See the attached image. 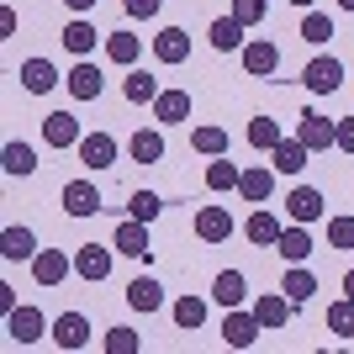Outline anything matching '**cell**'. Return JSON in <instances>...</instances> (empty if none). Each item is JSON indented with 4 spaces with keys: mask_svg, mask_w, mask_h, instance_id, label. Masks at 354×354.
Masks as SVG:
<instances>
[{
    "mask_svg": "<svg viewBox=\"0 0 354 354\" xmlns=\"http://www.w3.org/2000/svg\"><path fill=\"white\" fill-rule=\"evenodd\" d=\"M296 138H301L312 153L339 148V122H333V117H317V111H301V127H296Z\"/></svg>",
    "mask_w": 354,
    "mask_h": 354,
    "instance_id": "6da1fadb",
    "label": "cell"
},
{
    "mask_svg": "<svg viewBox=\"0 0 354 354\" xmlns=\"http://www.w3.org/2000/svg\"><path fill=\"white\" fill-rule=\"evenodd\" d=\"M64 275H74V259L64 249H37L32 254V281L37 286H64Z\"/></svg>",
    "mask_w": 354,
    "mask_h": 354,
    "instance_id": "7a4b0ae2",
    "label": "cell"
},
{
    "mask_svg": "<svg viewBox=\"0 0 354 354\" xmlns=\"http://www.w3.org/2000/svg\"><path fill=\"white\" fill-rule=\"evenodd\" d=\"M301 85H307L312 95H333V90L344 85V64L328 59V53H323V59H312L307 69H301Z\"/></svg>",
    "mask_w": 354,
    "mask_h": 354,
    "instance_id": "3957f363",
    "label": "cell"
},
{
    "mask_svg": "<svg viewBox=\"0 0 354 354\" xmlns=\"http://www.w3.org/2000/svg\"><path fill=\"white\" fill-rule=\"evenodd\" d=\"M259 333H265V328H259V317H254V312L227 307V317H222V344H227V349H249Z\"/></svg>",
    "mask_w": 354,
    "mask_h": 354,
    "instance_id": "277c9868",
    "label": "cell"
},
{
    "mask_svg": "<svg viewBox=\"0 0 354 354\" xmlns=\"http://www.w3.org/2000/svg\"><path fill=\"white\" fill-rule=\"evenodd\" d=\"M74 275L90 286H101L106 275H111V254H106V243H80L74 249Z\"/></svg>",
    "mask_w": 354,
    "mask_h": 354,
    "instance_id": "5b68a950",
    "label": "cell"
},
{
    "mask_svg": "<svg viewBox=\"0 0 354 354\" xmlns=\"http://www.w3.org/2000/svg\"><path fill=\"white\" fill-rule=\"evenodd\" d=\"M48 339L59 344V349H85V344H90V317H85V312H59Z\"/></svg>",
    "mask_w": 354,
    "mask_h": 354,
    "instance_id": "8992f818",
    "label": "cell"
},
{
    "mask_svg": "<svg viewBox=\"0 0 354 354\" xmlns=\"http://www.w3.org/2000/svg\"><path fill=\"white\" fill-rule=\"evenodd\" d=\"M43 328H48V317L37 307H11V312H6V333H11V344H37V339H43Z\"/></svg>",
    "mask_w": 354,
    "mask_h": 354,
    "instance_id": "52a82bcc",
    "label": "cell"
},
{
    "mask_svg": "<svg viewBox=\"0 0 354 354\" xmlns=\"http://www.w3.org/2000/svg\"><path fill=\"white\" fill-rule=\"evenodd\" d=\"M64 212H69V217H95V212H101L95 180H69V185H64Z\"/></svg>",
    "mask_w": 354,
    "mask_h": 354,
    "instance_id": "ba28073f",
    "label": "cell"
},
{
    "mask_svg": "<svg viewBox=\"0 0 354 354\" xmlns=\"http://www.w3.org/2000/svg\"><path fill=\"white\" fill-rule=\"evenodd\" d=\"M80 164H85V169L117 164V138H111V133H85V138H80Z\"/></svg>",
    "mask_w": 354,
    "mask_h": 354,
    "instance_id": "9c48e42d",
    "label": "cell"
},
{
    "mask_svg": "<svg viewBox=\"0 0 354 354\" xmlns=\"http://www.w3.org/2000/svg\"><path fill=\"white\" fill-rule=\"evenodd\" d=\"M196 238H201V243L233 238V212H227V207H201V212H196Z\"/></svg>",
    "mask_w": 354,
    "mask_h": 354,
    "instance_id": "30bf717a",
    "label": "cell"
},
{
    "mask_svg": "<svg viewBox=\"0 0 354 354\" xmlns=\"http://www.w3.org/2000/svg\"><path fill=\"white\" fill-rule=\"evenodd\" d=\"M307 159H312V148L301 143V138H281V143L270 148V164H275L281 175H301V169H307Z\"/></svg>",
    "mask_w": 354,
    "mask_h": 354,
    "instance_id": "8fae6325",
    "label": "cell"
},
{
    "mask_svg": "<svg viewBox=\"0 0 354 354\" xmlns=\"http://www.w3.org/2000/svg\"><path fill=\"white\" fill-rule=\"evenodd\" d=\"M243 69H249L254 80H270V74L281 69V48L265 43V37H259V43H243Z\"/></svg>",
    "mask_w": 354,
    "mask_h": 354,
    "instance_id": "7c38bea8",
    "label": "cell"
},
{
    "mask_svg": "<svg viewBox=\"0 0 354 354\" xmlns=\"http://www.w3.org/2000/svg\"><path fill=\"white\" fill-rule=\"evenodd\" d=\"M270 191H275V169H265V164H259V169H243V175H238V196H243L249 207H265V201H270Z\"/></svg>",
    "mask_w": 354,
    "mask_h": 354,
    "instance_id": "4fadbf2b",
    "label": "cell"
},
{
    "mask_svg": "<svg viewBox=\"0 0 354 354\" xmlns=\"http://www.w3.org/2000/svg\"><path fill=\"white\" fill-rule=\"evenodd\" d=\"M43 138L53 148H80V117H69V111H53V117H43Z\"/></svg>",
    "mask_w": 354,
    "mask_h": 354,
    "instance_id": "5bb4252c",
    "label": "cell"
},
{
    "mask_svg": "<svg viewBox=\"0 0 354 354\" xmlns=\"http://www.w3.org/2000/svg\"><path fill=\"white\" fill-rule=\"evenodd\" d=\"M286 212H291V222H317L323 217V191L317 185H296L286 196Z\"/></svg>",
    "mask_w": 354,
    "mask_h": 354,
    "instance_id": "9a60e30c",
    "label": "cell"
},
{
    "mask_svg": "<svg viewBox=\"0 0 354 354\" xmlns=\"http://www.w3.org/2000/svg\"><path fill=\"white\" fill-rule=\"evenodd\" d=\"M111 249H122L127 259H148V222L127 217V222L117 227V238H111Z\"/></svg>",
    "mask_w": 354,
    "mask_h": 354,
    "instance_id": "2e32d148",
    "label": "cell"
},
{
    "mask_svg": "<svg viewBox=\"0 0 354 354\" xmlns=\"http://www.w3.org/2000/svg\"><path fill=\"white\" fill-rule=\"evenodd\" d=\"M153 59L159 64H185L191 59V37H185L180 27H164L159 37H153Z\"/></svg>",
    "mask_w": 354,
    "mask_h": 354,
    "instance_id": "e0dca14e",
    "label": "cell"
},
{
    "mask_svg": "<svg viewBox=\"0 0 354 354\" xmlns=\"http://www.w3.org/2000/svg\"><path fill=\"white\" fill-rule=\"evenodd\" d=\"M275 249H281V259L301 265V259L312 254V233H307V222H291V227H281V238H275Z\"/></svg>",
    "mask_w": 354,
    "mask_h": 354,
    "instance_id": "ac0fdd59",
    "label": "cell"
},
{
    "mask_svg": "<svg viewBox=\"0 0 354 354\" xmlns=\"http://www.w3.org/2000/svg\"><path fill=\"white\" fill-rule=\"evenodd\" d=\"M64 85H69L74 101H95V95H101V69H95V64H74V69L64 74Z\"/></svg>",
    "mask_w": 354,
    "mask_h": 354,
    "instance_id": "d6986e66",
    "label": "cell"
},
{
    "mask_svg": "<svg viewBox=\"0 0 354 354\" xmlns=\"http://www.w3.org/2000/svg\"><path fill=\"white\" fill-rule=\"evenodd\" d=\"M127 307L133 312H159L164 307V286L153 281V275H138V281L127 286Z\"/></svg>",
    "mask_w": 354,
    "mask_h": 354,
    "instance_id": "ffe728a7",
    "label": "cell"
},
{
    "mask_svg": "<svg viewBox=\"0 0 354 354\" xmlns=\"http://www.w3.org/2000/svg\"><path fill=\"white\" fill-rule=\"evenodd\" d=\"M254 317H259V328H286V323H291V296H275V291H270V296H259V301H254Z\"/></svg>",
    "mask_w": 354,
    "mask_h": 354,
    "instance_id": "44dd1931",
    "label": "cell"
},
{
    "mask_svg": "<svg viewBox=\"0 0 354 354\" xmlns=\"http://www.w3.org/2000/svg\"><path fill=\"white\" fill-rule=\"evenodd\" d=\"M59 80H64V74L53 69L48 59H27V64H21V85H27L32 95H48V90L59 85Z\"/></svg>",
    "mask_w": 354,
    "mask_h": 354,
    "instance_id": "7402d4cb",
    "label": "cell"
},
{
    "mask_svg": "<svg viewBox=\"0 0 354 354\" xmlns=\"http://www.w3.org/2000/svg\"><path fill=\"white\" fill-rule=\"evenodd\" d=\"M0 254H6L11 265L32 259V254H37V238H32V227H6V233H0Z\"/></svg>",
    "mask_w": 354,
    "mask_h": 354,
    "instance_id": "603a6c76",
    "label": "cell"
},
{
    "mask_svg": "<svg viewBox=\"0 0 354 354\" xmlns=\"http://www.w3.org/2000/svg\"><path fill=\"white\" fill-rule=\"evenodd\" d=\"M281 291L291 296V307H301V301H312V296H317V275H312V270H301V265H291V270H286V281H281Z\"/></svg>",
    "mask_w": 354,
    "mask_h": 354,
    "instance_id": "cb8c5ba5",
    "label": "cell"
},
{
    "mask_svg": "<svg viewBox=\"0 0 354 354\" xmlns=\"http://www.w3.org/2000/svg\"><path fill=\"white\" fill-rule=\"evenodd\" d=\"M138 53H143V37H133V32H111V37H106V59L122 64V69H133Z\"/></svg>",
    "mask_w": 354,
    "mask_h": 354,
    "instance_id": "d4e9b609",
    "label": "cell"
},
{
    "mask_svg": "<svg viewBox=\"0 0 354 354\" xmlns=\"http://www.w3.org/2000/svg\"><path fill=\"white\" fill-rule=\"evenodd\" d=\"M153 117H159V122H185V117H191V90H159Z\"/></svg>",
    "mask_w": 354,
    "mask_h": 354,
    "instance_id": "484cf974",
    "label": "cell"
},
{
    "mask_svg": "<svg viewBox=\"0 0 354 354\" xmlns=\"http://www.w3.org/2000/svg\"><path fill=\"white\" fill-rule=\"evenodd\" d=\"M0 169L16 175V180H27L32 169H37V153H32L27 143H6V148H0Z\"/></svg>",
    "mask_w": 354,
    "mask_h": 354,
    "instance_id": "4316f807",
    "label": "cell"
},
{
    "mask_svg": "<svg viewBox=\"0 0 354 354\" xmlns=\"http://www.w3.org/2000/svg\"><path fill=\"white\" fill-rule=\"evenodd\" d=\"M243 238L259 243V249H270V243L281 238V217H275V212H254V217L243 222Z\"/></svg>",
    "mask_w": 354,
    "mask_h": 354,
    "instance_id": "83f0119b",
    "label": "cell"
},
{
    "mask_svg": "<svg viewBox=\"0 0 354 354\" xmlns=\"http://www.w3.org/2000/svg\"><path fill=\"white\" fill-rule=\"evenodd\" d=\"M207 37H212L217 53H233V48H243V21H238V16H217Z\"/></svg>",
    "mask_w": 354,
    "mask_h": 354,
    "instance_id": "f1b7e54d",
    "label": "cell"
},
{
    "mask_svg": "<svg viewBox=\"0 0 354 354\" xmlns=\"http://www.w3.org/2000/svg\"><path fill=\"white\" fill-rule=\"evenodd\" d=\"M212 296H217L222 307H243V296H249V281H243L238 270H222L217 281H212Z\"/></svg>",
    "mask_w": 354,
    "mask_h": 354,
    "instance_id": "f546056e",
    "label": "cell"
},
{
    "mask_svg": "<svg viewBox=\"0 0 354 354\" xmlns=\"http://www.w3.org/2000/svg\"><path fill=\"white\" fill-rule=\"evenodd\" d=\"M122 95H127L133 106H148V101H159V80L143 74V69H133L127 80H122Z\"/></svg>",
    "mask_w": 354,
    "mask_h": 354,
    "instance_id": "4dcf8cb0",
    "label": "cell"
},
{
    "mask_svg": "<svg viewBox=\"0 0 354 354\" xmlns=\"http://www.w3.org/2000/svg\"><path fill=\"white\" fill-rule=\"evenodd\" d=\"M127 153H133V164H159V159H164V138L143 127V133L127 138Z\"/></svg>",
    "mask_w": 354,
    "mask_h": 354,
    "instance_id": "1f68e13d",
    "label": "cell"
},
{
    "mask_svg": "<svg viewBox=\"0 0 354 354\" xmlns=\"http://www.w3.org/2000/svg\"><path fill=\"white\" fill-rule=\"evenodd\" d=\"M238 175H243V169H238L227 153H217V159L207 164V191H238Z\"/></svg>",
    "mask_w": 354,
    "mask_h": 354,
    "instance_id": "d6a6232c",
    "label": "cell"
},
{
    "mask_svg": "<svg viewBox=\"0 0 354 354\" xmlns=\"http://www.w3.org/2000/svg\"><path fill=\"white\" fill-rule=\"evenodd\" d=\"M95 43H101V32L90 27L85 16H80V21H69V27H64V48H69V53H80V59H85V53H90V48H95Z\"/></svg>",
    "mask_w": 354,
    "mask_h": 354,
    "instance_id": "836d02e7",
    "label": "cell"
},
{
    "mask_svg": "<svg viewBox=\"0 0 354 354\" xmlns=\"http://www.w3.org/2000/svg\"><path fill=\"white\" fill-rule=\"evenodd\" d=\"M191 148H196V153H207V159H217V153H227V133H222V127H196Z\"/></svg>",
    "mask_w": 354,
    "mask_h": 354,
    "instance_id": "e575fe53",
    "label": "cell"
},
{
    "mask_svg": "<svg viewBox=\"0 0 354 354\" xmlns=\"http://www.w3.org/2000/svg\"><path fill=\"white\" fill-rule=\"evenodd\" d=\"M301 37H307L312 48H323L328 37H333V16H323V11H307V16H301Z\"/></svg>",
    "mask_w": 354,
    "mask_h": 354,
    "instance_id": "d590c367",
    "label": "cell"
},
{
    "mask_svg": "<svg viewBox=\"0 0 354 354\" xmlns=\"http://www.w3.org/2000/svg\"><path fill=\"white\" fill-rule=\"evenodd\" d=\"M175 323L180 328H201L207 323V301H201V296H180L175 301Z\"/></svg>",
    "mask_w": 354,
    "mask_h": 354,
    "instance_id": "8d00e7d4",
    "label": "cell"
},
{
    "mask_svg": "<svg viewBox=\"0 0 354 354\" xmlns=\"http://www.w3.org/2000/svg\"><path fill=\"white\" fill-rule=\"evenodd\" d=\"M328 328L339 333V339H354V301L344 296V301H333L328 307Z\"/></svg>",
    "mask_w": 354,
    "mask_h": 354,
    "instance_id": "74e56055",
    "label": "cell"
},
{
    "mask_svg": "<svg viewBox=\"0 0 354 354\" xmlns=\"http://www.w3.org/2000/svg\"><path fill=\"white\" fill-rule=\"evenodd\" d=\"M249 143H254V148H265V153L281 143V127H275V117H254V122H249Z\"/></svg>",
    "mask_w": 354,
    "mask_h": 354,
    "instance_id": "f35d334b",
    "label": "cell"
},
{
    "mask_svg": "<svg viewBox=\"0 0 354 354\" xmlns=\"http://www.w3.org/2000/svg\"><path fill=\"white\" fill-rule=\"evenodd\" d=\"M138 333L133 328H106V354H138Z\"/></svg>",
    "mask_w": 354,
    "mask_h": 354,
    "instance_id": "ab89813d",
    "label": "cell"
},
{
    "mask_svg": "<svg viewBox=\"0 0 354 354\" xmlns=\"http://www.w3.org/2000/svg\"><path fill=\"white\" fill-rule=\"evenodd\" d=\"M127 207H133V217H138V222H153V217L164 212V201H159L153 191H133V201H127Z\"/></svg>",
    "mask_w": 354,
    "mask_h": 354,
    "instance_id": "60d3db41",
    "label": "cell"
},
{
    "mask_svg": "<svg viewBox=\"0 0 354 354\" xmlns=\"http://www.w3.org/2000/svg\"><path fill=\"white\" fill-rule=\"evenodd\" d=\"M328 243L333 249H354V217H328Z\"/></svg>",
    "mask_w": 354,
    "mask_h": 354,
    "instance_id": "b9f144b4",
    "label": "cell"
},
{
    "mask_svg": "<svg viewBox=\"0 0 354 354\" xmlns=\"http://www.w3.org/2000/svg\"><path fill=\"white\" fill-rule=\"evenodd\" d=\"M265 6L270 0H233V16L243 21V27H259V21H265Z\"/></svg>",
    "mask_w": 354,
    "mask_h": 354,
    "instance_id": "7bdbcfd3",
    "label": "cell"
},
{
    "mask_svg": "<svg viewBox=\"0 0 354 354\" xmlns=\"http://www.w3.org/2000/svg\"><path fill=\"white\" fill-rule=\"evenodd\" d=\"M122 6H127V16H138V21H143V16H159L164 0H122Z\"/></svg>",
    "mask_w": 354,
    "mask_h": 354,
    "instance_id": "ee69618b",
    "label": "cell"
},
{
    "mask_svg": "<svg viewBox=\"0 0 354 354\" xmlns=\"http://www.w3.org/2000/svg\"><path fill=\"white\" fill-rule=\"evenodd\" d=\"M339 148H344V153H354V117L339 122Z\"/></svg>",
    "mask_w": 354,
    "mask_h": 354,
    "instance_id": "f6af8a7d",
    "label": "cell"
},
{
    "mask_svg": "<svg viewBox=\"0 0 354 354\" xmlns=\"http://www.w3.org/2000/svg\"><path fill=\"white\" fill-rule=\"evenodd\" d=\"M11 32H16V11L6 6V11H0V37H11Z\"/></svg>",
    "mask_w": 354,
    "mask_h": 354,
    "instance_id": "bcb514c9",
    "label": "cell"
},
{
    "mask_svg": "<svg viewBox=\"0 0 354 354\" xmlns=\"http://www.w3.org/2000/svg\"><path fill=\"white\" fill-rule=\"evenodd\" d=\"M64 6H69V11H80V16H85L90 6H95V0H64Z\"/></svg>",
    "mask_w": 354,
    "mask_h": 354,
    "instance_id": "7dc6e473",
    "label": "cell"
},
{
    "mask_svg": "<svg viewBox=\"0 0 354 354\" xmlns=\"http://www.w3.org/2000/svg\"><path fill=\"white\" fill-rule=\"evenodd\" d=\"M344 296H349V301H354V270H349V275H344Z\"/></svg>",
    "mask_w": 354,
    "mask_h": 354,
    "instance_id": "c3c4849f",
    "label": "cell"
},
{
    "mask_svg": "<svg viewBox=\"0 0 354 354\" xmlns=\"http://www.w3.org/2000/svg\"><path fill=\"white\" fill-rule=\"evenodd\" d=\"M291 6H301V11H312V6H317V0H291Z\"/></svg>",
    "mask_w": 354,
    "mask_h": 354,
    "instance_id": "681fc988",
    "label": "cell"
},
{
    "mask_svg": "<svg viewBox=\"0 0 354 354\" xmlns=\"http://www.w3.org/2000/svg\"><path fill=\"white\" fill-rule=\"evenodd\" d=\"M339 6H344V11H354V0H339Z\"/></svg>",
    "mask_w": 354,
    "mask_h": 354,
    "instance_id": "f907efd6",
    "label": "cell"
}]
</instances>
